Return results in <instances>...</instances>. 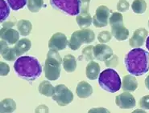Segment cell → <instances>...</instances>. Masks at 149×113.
<instances>
[{
    "label": "cell",
    "mask_w": 149,
    "mask_h": 113,
    "mask_svg": "<svg viewBox=\"0 0 149 113\" xmlns=\"http://www.w3.org/2000/svg\"><path fill=\"white\" fill-rule=\"evenodd\" d=\"M125 65L127 72L132 75H144L149 71V52L140 48H134L126 55Z\"/></svg>",
    "instance_id": "cell-1"
},
{
    "label": "cell",
    "mask_w": 149,
    "mask_h": 113,
    "mask_svg": "<svg viewBox=\"0 0 149 113\" xmlns=\"http://www.w3.org/2000/svg\"><path fill=\"white\" fill-rule=\"evenodd\" d=\"M14 70L21 79L34 81L40 76L42 67L38 59L32 56H20L14 64Z\"/></svg>",
    "instance_id": "cell-2"
},
{
    "label": "cell",
    "mask_w": 149,
    "mask_h": 113,
    "mask_svg": "<svg viewBox=\"0 0 149 113\" xmlns=\"http://www.w3.org/2000/svg\"><path fill=\"white\" fill-rule=\"evenodd\" d=\"M62 62L63 59L61 57L59 52L54 50H49L45 64V77L49 80L56 81L59 79Z\"/></svg>",
    "instance_id": "cell-3"
},
{
    "label": "cell",
    "mask_w": 149,
    "mask_h": 113,
    "mask_svg": "<svg viewBox=\"0 0 149 113\" xmlns=\"http://www.w3.org/2000/svg\"><path fill=\"white\" fill-rule=\"evenodd\" d=\"M99 86L108 92L115 93L120 90L122 87V81L119 75L112 68L104 70L98 76Z\"/></svg>",
    "instance_id": "cell-4"
},
{
    "label": "cell",
    "mask_w": 149,
    "mask_h": 113,
    "mask_svg": "<svg viewBox=\"0 0 149 113\" xmlns=\"http://www.w3.org/2000/svg\"><path fill=\"white\" fill-rule=\"evenodd\" d=\"M95 39V34L92 30L89 28H84L80 31H76L73 32L70 41H69V48L73 50L77 51L83 43L89 44L93 43Z\"/></svg>",
    "instance_id": "cell-5"
},
{
    "label": "cell",
    "mask_w": 149,
    "mask_h": 113,
    "mask_svg": "<svg viewBox=\"0 0 149 113\" xmlns=\"http://www.w3.org/2000/svg\"><path fill=\"white\" fill-rule=\"evenodd\" d=\"M50 5L70 15H77L81 9L80 0H50Z\"/></svg>",
    "instance_id": "cell-6"
},
{
    "label": "cell",
    "mask_w": 149,
    "mask_h": 113,
    "mask_svg": "<svg viewBox=\"0 0 149 113\" xmlns=\"http://www.w3.org/2000/svg\"><path fill=\"white\" fill-rule=\"evenodd\" d=\"M52 98L59 106L64 107L70 104L73 101V94L66 86L58 84L55 87V92Z\"/></svg>",
    "instance_id": "cell-7"
},
{
    "label": "cell",
    "mask_w": 149,
    "mask_h": 113,
    "mask_svg": "<svg viewBox=\"0 0 149 113\" xmlns=\"http://www.w3.org/2000/svg\"><path fill=\"white\" fill-rule=\"evenodd\" d=\"M111 10L106 6H100L97 8L95 14L93 17V24L94 27L102 28L107 27L109 23V18L111 16Z\"/></svg>",
    "instance_id": "cell-8"
},
{
    "label": "cell",
    "mask_w": 149,
    "mask_h": 113,
    "mask_svg": "<svg viewBox=\"0 0 149 113\" xmlns=\"http://www.w3.org/2000/svg\"><path fill=\"white\" fill-rule=\"evenodd\" d=\"M68 44H69V42H68L66 35L61 32L55 33L50 38L49 41V49L57 51V52L65 49Z\"/></svg>",
    "instance_id": "cell-9"
},
{
    "label": "cell",
    "mask_w": 149,
    "mask_h": 113,
    "mask_svg": "<svg viewBox=\"0 0 149 113\" xmlns=\"http://www.w3.org/2000/svg\"><path fill=\"white\" fill-rule=\"evenodd\" d=\"M115 103L122 109H132L136 105L134 96L128 92H125L115 97Z\"/></svg>",
    "instance_id": "cell-10"
},
{
    "label": "cell",
    "mask_w": 149,
    "mask_h": 113,
    "mask_svg": "<svg viewBox=\"0 0 149 113\" xmlns=\"http://www.w3.org/2000/svg\"><path fill=\"white\" fill-rule=\"evenodd\" d=\"M148 35V31L145 28H138L134 31L132 37L130 39L129 44L133 48H141L147 39Z\"/></svg>",
    "instance_id": "cell-11"
},
{
    "label": "cell",
    "mask_w": 149,
    "mask_h": 113,
    "mask_svg": "<svg viewBox=\"0 0 149 113\" xmlns=\"http://www.w3.org/2000/svg\"><path fill=\"white\" fill-rule=\"evenodd\" d=\"M94 58L99 61L105 62L107 59L111 57L113 54V50L109 46L100 43L95 45L94 47Z\"/></svg>",
    "instance_id": "cell-12"
},
{
    "label": "cell",
    "mask_w": 149,
    "mask_h": 113,
    "mask_svg": "<svg viewBox=\"0 0 149 113\" xmlns=\"http://www.w3.org/2000/svg\"><path fill=\"white\" fill-rule=\"evenodd\" d=\"M19 32L12 28H3L0 31V36L9 45H14L19 40Z\"/></svg>",
    "instance_id": "cell-13"
},
{
    "label": "cell",
    "mask_w": 149,
    "mask_h": 113,
    "mask_svg": "<svg viewBox=\"0 0 149 113\" xmlns=\"http://www.w3.org/2000/svg\"><path fill=\"white\" fill-rule=\"evenodd\" d=\"M0 52H1L3 58L9 62L14 61L19 57L15 48L9 47L7 42L3 39L1 40V43H0Z\"/></svg>",
    "instance_id": "cell-14"
},
{
    "label": "cell",
    "mask_w": 149,
    "mask_h": 113,
    "mask_svg": "<svg viewBox=\"0 0 149 113\" xmlns=\"http://www.w3.org/2000/svg\"><path fill=\"white\" fill-rule=\"evenodd\" d=\"M111 34L118 41H124L128 38L129 31L127 28H125L123 23L117 24L111 26Z\"/></svg>",
    "instance_id": "cell-15"
},
{
    "label": "cell",
    "mask_w": 149,
    "mask_h": 113,
    "mask_svg": "<svg viewBox=\"0 0 149 113\" xmlns=\"http://www.w3.org/2000/svg\"><path fill=\"white\" fill-rule=\"evenodd\" d=\"M122 88L125 92H135V90L138 88V81L133 75H125L123 79L122 83Z\"/></svg>",
    "instance_id": "cell-16"
},
{
    "label": "cell",
    "mask_w": 149,
    "mask_h": 113,
    "mask_svg": "<svg viewBox=\"0 0 149 113\" xmlns=\"http://www.w3.org/2000/svg\"><path fill=\"white\" fill-rule=\"evenodd\" d=\"M76 93L80 99H86L93 94V88L86 81H81L77 86Z\"/></svg>",
    "instance_id": "cell-17"
},
{
    "label": "cell",
    "mask_w": 149,
    "mask_h": 113,
    "mask_svg": "<svg viewBox=\"0 0 149 113\" xmlns=\"http://www.w3.org/2000/svg\"><path fill=\"white\" fill-rule=\"evenodd\" d=\"M101 68L99 64L94 62V60L90 61V63L87 64L86 68V73L87 78L90 80H95L97 79L100 74Z\"/></svg>",
    "instance_id": "cell-18"
},
{
    "label": "cell",
    "mask_w": 149,
    "mask_h": 113,
    "mask_svg": "<svg viewBox=\"0 0 149 113\" xmlns=\"http://www.w3.org/2000/svg\"><path fill=\"white\" fill-rule=\"evenodd\" d=\"M77 23L78 24L80 28L81 29L84 28H87L90 27L91 23H93V18L91 17V15L88 12H80L79 14L77 15L76 18Z\"/></svg>",
    "instance_id": "cell-19"
},
{
    "label": "cell",
    "mask_w": 149,
    "mask_h": 113,
    "mask_svg": "<svg viewBox=\"0 0 149 113\" xmlns=\"http://www.w3.org/2000/svg\"><path fill=\"white\" fill-rule=\"evenodd\" d=\"M31 42L28 39H25V38L19 39L15 46V48L16 50L19 57H20L21 55H24L25 52H28L31 49Z\"/></svg>",
    "instance_id": "cell-20"
},
{
    "label": "cell",
    "mask_w": 149,
    "mask_h": 113,
    "mask_svg": "<svg viewBox=\"0 0 149 113\" xmlns=\"http://www.w3.org/2000/svg\"><path fill=\"white\" fill-rule=\"evenodd\" d=\"M38 91L43 96H47V97H52L55 92V87H53L49 81L44 80L40 83L38 87Z\"/></svg>",
    "instance_id": "cell-21"
},
{
    "label": "cell",
    "mask_w": 149,
    "mask_h": 113,
    "mask_svg": "<svg viewBox=\"0 0 149 113\" xmlns=\"http://www.w3.org/2000/svg\"><path fill=\"white\" fill-rule=\"evenodd\" d=\"M62 65L65 72L69 73L73 72L77 68L76 58L72 55H66L63 59Z\"/></svg>",
    "instance_id": "cell-22"
},
{
    "label": "cell",
    "mask_w": 149,
    "mask_h": 113,
    "mask_svg": "<svg viewBox=\"0 0 149 113\" xmlns=\"http://www.w3.org/2000/svg\"><path fill=\"white\" fill-rule=\"evenodd\" d=\"M18 31L22 36H27L31 33L32 30V24L30 21L26 19H22L17 23Z\"/></svg>",
    "instance_id": "cell-23"
},
{
    "label": "cell",
    "mask_w": 149,
    "mask_h": 113,
    "mask_svg": "<svg viewBox=\"0 0 149 113\" xmlns=\"http://www.w3.org/2000/svg\"><path fill=\"white\" fill-rule=\"evenodd\" d=\"M16 109V103L12 99H5L1 101L0 112L2 113H10Z\"/></svg>",
    "instance_id": "cell-24"
},
{
    "label": "cell",
    "mask_w": 149,
    "mask_h": 113,
    "mask_svg": "<svg viewBox=\"0 0 149 113\" xmlns=\"http://www.w3.org/2000/svg\"><path fill=\"white\" fill-rule=\"evenodd\" d=\"M132 10L135 14H143L147 10L145 0H135L132 4Z\"/></svg>",
    "instance_id": "cell-25"
},
{
    "label": "cell",
    "mask_w": 149,
    "mask_h": 113,
    "mask_svg": "<svg viewBox=\"0 0 149 113\" xmlns=\"http://www.w3.org/2000/svg\"><path fill=\"white\" fill-rule=\"evenodd\" d=\"M9 5L4 0H0V21L3 23L10 14V8Z\"/></svg>",
    "instance_id": "cell-26"
},
{
    "label": "cell",
    "mask_w": 149,
    "mask_h": 113,
    "mask_svg": "<svg viewBox=\"0 0 149 113\" xmlns=\"http://www.w3.org/2000/svg\"><path fill=\"white\" fill-rule=\"evenodd\" d=\"M44 7V0H28V8L32 13H36Z\"/></svg>",
    "instance_id": "cell-27"
},
{
    "label": "cell",
    "mask_w": 149,
    "mask_h": 113,
    "mask_svg": "<svg viewBox=\"0 0 149 113\" xmlns=\"http://www.w3.org/2000/svg\"><path fill=\"white\" fill-rule=\"evenodd\" d=\"M94 46H88L85 48L81 52V56L80 58H83L86 61H92L94 60Z\"/></svg>",
    "instance_id": "cell-28"
},
{
    "label": "cell",
    "mask_w": 149,
    "mask_h": 113,
    "mask_svg": "<svg viewBox=\"0 0 149 113\" xmlns=\"http://www.w3.org/2000/svg\"><path fill=\"white\" fill-rule=\"evenodd\" d=\"M6 2L12 10H18L24 7L28 0H6Z\"/></svg>",
    "instance_id": "cell-29"
},
{
    "label": "cell",
    "mask_w": 149,
    "mask_h": 113,
    "mask_svg": "<svg viewBox=\"0 0 149 113\" xmlns=\"http://www.w3.org/2000/svg\"><path fill=\"white\" fill-rule=\"evenodd\" d=\"M109 23L111 26L123 23V16L121 12H113L109 18Z\"/></svg>",
    "instance_id": "cell-30"
},
{
    "label": "cell",
    "mask_w": 149,
    "mask_h": 113,
    "mask_svg": "<svg viewBox=\"0 0 149 113\" xmlns=\"http://www.w3.org/2000/svg\"><path fill=\"white\" fill-rule=\"evenodd\" d=\"M112 34L110 31H104L100 32L97 35V40L100 42L101 43H107L108 42L111 41Z\"/></svg>",
    "instance_id": "cell-31"
},
{
    "label": "cell",
    "mask_w": 149,
    "mask_h": 113,
    "mask_svg": "<svg viewBox=\"0 0 149 113\" xmlns=\"http://www.w3.org/2000/svg\"><path fill=\"white\" fill-rule=\"evenodd\" d=\"M105 64L106 66L109 68H116L118 65V58L117 55H113L111 57L107 59L106 61H105Z\"/></svg>",
    "instance_id": "cell-32"
},
{
    "label": "cell",
    "mask_w": 149,
    "mask_h": 113,
    "mask_svg": "<svg viewBox=\"0 0 149 113\" xmlns=\"http://www.w3.org/2000/svg\"><path fill=\"white\" fill-rule=\"evenodd\" d=\"M130 8V4L127 0H119L117 3V10L118 12H126Z\"/></svg>",
    "instance_id": "cell-33"
},
{
    "label": "cell",
    "mask_w": 149,
    "mask_h": 113,
    "mask_svg": "<svg viewBox=\"0 0 149 113\" xmlns=\"http://www.w3.org/2000/svg\"><path fill=\"white\" fill-rule=\"evenodd\" d=\"M10 72V67L6 63L1 62L0 63V75L1 76H6Z\"/></svg>",
    "instance_id": "cell-34"
},
{
    "label": "cell",
    "mask_w": 149,
    "mask_h": 113,
    "mask_svg": "<svg viewBox=\"0 0 149 113\" xmlns=\"http://www.w3.org/2000/svg\"><path fill=\"white\" fill-rule=\"evenodd\" d=\"M139 107L144 110H149V96L142 97L139 100Z\"/></svg>",
    "instance_id": "cell-35"
},
{
    "label": "cell",
    "mask_w": 149,
    "mask_h": 113,
    "mask_svg": "<svg viewBox=\"0 0 149 113\" xmlns=\"http://www.w3.org/2000/svg\"><path fill=\"white\" fill-rule=\"evenodd\" d=\"M81 1V9L80 12H88L89 11V7H90V0H80Z\"/></svg>",
    "instance_id": "cell-36"
},
{
    "label": "cell",
    "mask_w": 149,
    "mask_h": 113,
    "mask_svg": "<svg viewBox=\"0 0 149 113\" xmlns=\"http://www.w3.org/2000/svg\"><path fill=\"white\" fill-rule=\"evenodd\" d=\"M49 112V108H48V107H45V105H40V107H38L36 109V112Z\"/></svg>",
    "instance_id": "cell-37"
},
{
    "label": "cell",
    "mask_w": 149,
    "mask_h": 113,
    "mask_svg": "<svg viewBox=\"0 0 149 113\" xmlns=\"http://www.w3.org/2000/svg\"><path fill=\"white\" fill-rule=\"evenodd\" d=\"M15 24V22H13V21H7V22H3V28H12L14 27Z\"/></svg>",
    "instance_id": "cell-38"
},
{
    "label": "cell",
    "mask_w": 149,
    "mask_h": 113,
    "mask_svg": "<svg viewBox=\"0 0 149 113\" xmlns=\"http://www.w3.org/2000/svg\"><path fill=\"white\" fill-rule=\"evenodd\" d=\"M145 86L146 88L149 90V75L147 76V78L145 79Z\"/></svg>",
    "instance_id": "cell-39"
},
{
    "label": "cell",
    "mask_w": 149,
    "mask_h": 113,
    "mask_svg": "<svg viewBox=\"0 0 149 113\" xmlns=\"http://www.w3.org/2000/svg\"><path fill=\"white\" fill-rule=\"evenodd\" d=\"M146 48H147V49L149 51V36L147 38V39H146Z\"/></svg>",
    "instance_id": "cell-40"
},
{
    "label": "cell",
    "mask_w": 149,
    "mask_h": 113,
    "mask_svg": "<svg viewBox=\"0 0 149 113\" xmlns=\"http://www.w3.org/2000/svg\"><path fill=\"white\" fill-rule=\"evenodd\" d=\"M148 27H149V20H148Z\"/></svg>",
    "instance_id": "cell-41"
}]
</instances>
